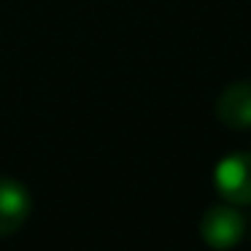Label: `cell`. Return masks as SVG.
<instances>
[{"instance_id": "cell-1", "label": "cell", "mask_w": 251, "mask_h": 251, "mask_svg": "<svg viewBox=\"0 0 251 251\" xmlns=\"http://www.w3.org/2000/svg\"><path fill=\"white\" fill-rule=\"evenodd\" d=\"M200 235L216 251L235 249L246 235V219L232 202H216V205H211L202 213Z\"/></svg>"}, {"instance_id": "cell-2", "label": "cell", "mask_w": 251, "mask_h": 251, "mask_svg": "<svg viewBox=\"0 0 251 251\" xmlns=\"http://www.w3.org/2000/svg\"><path fill=\"white\" fill-rule=\"evenodd\" d=\"M213 184L219 195L232 205H249L251 202V154L235 151L219 159L213 170Z\"/></svg>"}, {"instance_id": "cell-3", "label": "cell", "mask_w": 251, "mask_h": 251, "mask_svg": "<svg viewBox=\"0 0 251 251\" xmlns=\"http://www.w3.org/2000/svg\"><path fill=\"white\" fill-rule=\"evenodd\" d=\"M30 213H33V197L27 186L11 176H0V238H8L22 229Z\"/></svg>"}, {"instance_id": "cell-4", "label": "cell", "mask_w": 251, "mask_h": 251, "mask_svg": "<svg viewBox=\"0 0 251 251\" xmlns=\"http://www.w3.org/2000/svg\"><path fill=\"white\" fill-rule=\"evenodd\" d=\"M216 119L229 130L251 127V81H235L216 98Z\"/></svg>"}]
</instances>
